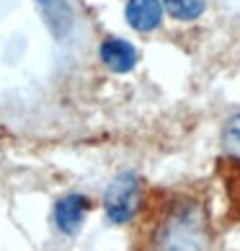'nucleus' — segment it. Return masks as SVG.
<instances>
[{
  "mask_svg": "<svg viewBox=\"0 0 240 251\" xmlns=\"http://www.w3.org/2000/svg\"><path fill=\"white\" fill-rule=\"evenodd\" d=\"M145 251H212V223L204 202L191 194L171 197L147 230Z\"/></svg>",
  "mask_w": 240,
  "mask_h": 251,
  "instance_id": "1",
  "label": "nucleus"
},
{
  "mask_svg": "<svg viewBox=\"0 0 240 251\" xmlns=\"http://www.w3.org/2000/svg\"><path fill=\"white\" fill-rule=\"evenodd\" d=\"M142 207V179L134 171H119L104 192V212L114 226H127Z\"/></svg>",
  "mask_w": 240,
  "mask_h": 251,
  "instance_id": "2",
  "label": "nucleus"
},
{
  "mask_svg": "<svg viewBox=\"0 0 240 251\" xmlns=\"http://www.w3.org/2000/svg\"><path fill=\"white\" fill-rule=\"evenodd\" d=\"M88 210H90V200L86 194H78V192L65 194V197L57 200L54 212H52L54 228L62 236H75L83 226V220H86V215H88Z\"/></svg>",
  "mask_w": 240,
  "mask_h": 251,
  "instance_id": "3",
  "label": "nucleus"
},
{
  "mask_svg": "<svg viewBox=\"0 0 240 251\" xmlns=\"http://www.w3.org/2000/svg\"><path fill=\"white\" fill-rule=\"evenodd\" d=\"M98 60L106 65L116 75H124V73H132L137 68V54L134 44H129L127 39H119V36H109L98 44Z\"/></svg>",
  "mask_w": 240,
  "mask_h": 251,
  "instance_id": "4",
  "label": "nucleus"
},
{
  "mask_svg": "<svg viewBox=\"0 0 240 251\" xmlns=\"http://www.w3.org/2000/svg\"><path fill=\"white\" fill-rule=\"evenodd\" d=\"M39 13L47 24L49 34L57 42H67L72 34V26H75V13H72V5L67 0H34Z\"/></svg>",
  "mask_w": 240,
  "mask_h": 251,
  "instance_id": "5",
  "label": "nucleus"
},
{
  "mask_svg": "<svg viewBox=\"0 0 240 251\" xmlns=\"http://www.w3.org/2000/svg\"><path fill=\"white\" fill-rule=\"evenodd\" d=\"M163 0H127L124 8V18L134 31L140 34H150L163 24Z\"/></svg>",
  "mask_w": 240,
  "mask_h": 251,
  "instance_id": "6",
  "label": "nucleus"
},
{
  "mask_svg": "<svg viewBox=\"0 0 240 251\" xmlns=\"http://www.w3.org/2000/svg\"><path fill=\"white\" fill-rule=\"evenodd\" d=\"M163 8L171 18H176L181 24H191L204 16L207 0H163Z\"/></svg>",
  "mask_w": 240,
  "mask_h": 251,
  "instance_id": "7",
  "label": "nucleus"
},
{
  "mask_svg": "<svg viewBox=\"0 0 240 251\" xmlns=\"http://www.w3.org/2000/svg\"><path fill=\"white\" fill-rule=\"evenodd\" d=\"M227 174H225V189L230 197V207L235 210V215L240 218V155H230Z\"/></svg>",
  "mask_w": 240,
  "mask_h": 251,
  "instance_id": "8",
  "label": "nucleus"
},
{
  "mask_svg": "<svg viewBox=\"0 0 240 251\" xmlns=\"http://www.w3.org/2000/svg\"><path fill=\"white\" fill-rule=\"evenodd\" d=\"M219 140H222V148L227 151V155H240V111L222 125Z\"/></svg>",
  "mask_w": 240,
  "mask_h": 251,
  "instance_id": "9",
  "label": "nucleus"
}]
</instances>
